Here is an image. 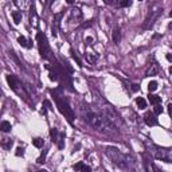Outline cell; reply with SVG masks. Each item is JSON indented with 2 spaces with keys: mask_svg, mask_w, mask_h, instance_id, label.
I'll use <instances>...</instances> for the list:
<instances>
[{
  "mask_svg": "<svg viewBox=\"0 0 172 172\" xmlns=\"http://www.w3.org/2000/svg\"><path fill=\"white\" fill-rule=\"evenodd\" d=\"M156 89H157V82H156V81H151V82L148 84V90H149V93L155 92Z\"/></svg>",
  "mask_w": 172,
  "mask_h": 172,
  "instance_id": "cell-20",
  "label": "cell"
},
{
  "mask_svg": "<svg viewBox=\"0 0 172 172\" xmlns=\"http://www.w3.org/2000/svg\"><path fill=\"white\" fill-rule=\"evenodd\" d=\"M36 40H38V44H39L40 55H42L43 58H51V51H50V47H48L46 35L42 34V32H38V35H36Z\"/></svg>",
  "mask_w": 172,
  "mask_h": 172,
  "instance_id": "cell-5",
  "label": "cell"
},
{
  "mask_svg": "<svg viewBox=\"0 0 172 172\" xmlns=\"http://www.w3.org/2000/svg\"><path fill=\"white\" fill-rule=\"evenodd\" d=\"M52 96H54L55 98V102H57V108H58V110L61 113L65 116V118H67V121L70 122V124H73V121H74V112H73V109L70 108V105H69V102L65 100V98H62V96H58L57 93L52 92Z\"/></svg>",
  "mask_w": 172,
  "mask_h": 172,
  "instance_id": "cell-3",
  "label": "cell"
},
{
  "mask_svg": "<svg viewBox=\"0 0 172 172\" xmlns=\"http://www.w3.org/2000/svg\"><path fill=\"white\" fill-rule=\"evenodd\" d=\"M7 82H8V85H10V88L14 90L18 96L23 97L24 100H27L28 93L26 92V89H24V86L22 85V82L18 79V77L14 75V74H8L7 75Z\"/></svg>",
  "mask_w": 172,
  "mask_h": 172,
  "instance_id": "cell-4",
  "label": "cell"
},
{
  "mask_svg": "<svg viewBox=\"0 0 172 172\" xmlns=\"http://www.w3.org/2000/svg\"><path fill=\"white\" fill-rule=\"evenodd\" d=\"M132 90H133V92H137V90H138V85H136V84L132 85Z\"/></svg>",
  "mask_w": 172,
  "mask_h": 172,
  "instance_id": "cell-30",
  "label": "cell"
},
{
  "mask_svg": "<svg viewBox=\"0 0 172 172\" xmlns=\"http://www.w3.org/2000/svg\"><path fill=\"white\" fill-rule=\"evenodd\" d=\"M153 155L155 157L159 159V160H163V161H167V163H171L172 161V155H171V151L167 149V148H160V147H153Z\"/></svg>",
  "mask_w": 172,
  "mask_h": 172,
  "instance_id": "cell-6",
  "label": "cell"
},
{
  "mask_svg": "<svg viewBox=\"0 0 172 172\" xmlns=\"http://www.w3.org/2000/svg\"><path fill=\"white\" fill-rule=\"evenodd\" d=\"M148 98H149V102H151V104L155 105V106L159 105V104L161 102V98L159 97V96H155V94H149Z\"/></svg>",
  "mask_w": 172,
  "mask_h": 172,
  "instance_id": "cell-13",
  "label": "cell"
},
{
  "mask_svg": "<svg viewBox=\"0 0 172 172\" xmlns=\"http://www.w3.org/2000/svg\"><path fill=\"white\" fill-rule=\"evenodd\" d=\"M163 112H164V109H163L161 105H156V106H155V113L153 114H161Z\"/></svg>",
  "mask_w": 172,
  "mask_h": 172,
  "instance_id": "cell-22",
  "label": "cell"
},
{
  "mask_svg": "<svg viewBox=\"0 0 172 172\" xmlns=\"http://www.w3.org/2000/svg\"><path fill=\"white\" fill-rule=\"evenodd\" d=\"M16 156H23V149H22V148H18V149H16Z\"/></svg>",
  "mask_w": 172,
  "mask_h": 172,
  "instance_id": "cell-28",
  "label": "cell"
},
{
  "mask_svg": "<svg viewBox=\"0 0 172 172\" xmlns=\"http://www.w3.org/2000/svg\"><path fill=\"white\" fill-rule=\"evenodd\" d=\"M50 136L52 138V141L58 144L59 148H63V147H65V134L63 133H59L57 129H51L50 130Z\"/></svg>",
  "mask_w": 172,
  "mask_h": 172,
  "instance_id": "cell-8",
  "label": "cell"
},
{
  "mask_svg": "<svg viewBox=\"0 0 172 172\" xmlns=\"http://www.w3.org/2000/svg\"><path fill=\"white\" fill-rule=\"evenodd\" d=\"M144 121H145V124L147 125H149V126H153V125H157V118L156 116H155L153 113H145V116H144Z\"/></svg>",
  "mask_w": 172,
  "mask_h": 172,
  "instance_id": "cell-9",
  "label": "cell"
},
{
  "mask_svg": "<svg viewBox=\"0 0 172 172\" xmlns=\"http://www.w3.org/2000/svg\"><path fill=\"white\" fill-rule=\"evenodd\" d=\"M118 4H120V7H129L130 4H132V2H130V0H125V2H121Z\"/></svg>",
  "mask_w": 172,
  "mask_h": 172,
  "instance_id": "cell-26",
  "label": "cell"
},
{
  "mask_svg": "<svg viewBox=\"0 0 172 172\" xmlns=\"http://www.w3.org/2000/svg\"><path fill=\"white\" fill-rule=\"evenodd\" d=\"M92 24H93V22L90 20L89 23H84V24H82V27H89V26H92Z\"/></svg>",
  "mask_w": 172,
  "mask_h": 172,
  "instance_id": "cell-31",
  "label": "cell"
},
{
  "mask_svg": "<svg viewBox=\"0 0 172 172\" xmlns=\"http://www.w3.org/2000/svg\"><path fill=\"white\" fill-rule=\"evenodd\" d=\"M38 172H48V171H44V170H42V171H38Z\"/></svg>",
  "mask_w": 172,
  "mask_h": 172,
  "instance_id": "cell-32",
  "label": "cell"
},
{
  "mask_svg": "<svg viewBox=\"0 0 172 172\" xmlns=\"http://www.w3.org/2000/svg\"><path fill=\"white\" fill-rule=\"evenodd\" d=\"M18 42H19V44L22 47H26V48H30L31 47V42H28V40L26 39V36H23V35H20L19 38H18Z\"/></svg>",
  "mask_w": 172,
  "mask_h": 172,
  "instance_id": "cell-12",
  "label": "cell"
},
{
  "mask_svg": "<svg viewBox=\"0 0 172 172\" xmlns=\"http://www.w3.org/2000/svg\"><path fill=\"white\" fill-rule=\"evenodd\" d=\"M82 112H84V117H85V120L88 121V124L92 125L96 130H98V132H101V133H109V134L116 133L114 125L110 124L101 112H94V110L88 108V106H86V109L84 106Z\"/></svg>",
  "mask_w": 172,
  "mask_h": 172,
  "instance_id": "cell-1",
  "label": "cell"
},
{
  "mask_svg": "<svg viewBox=\"0 0 172 172\" xmlns=\"http://www.w3.org/2000/svg\"><path fill=\"white\" fill-rule=\"evenodd\" d=\"M161 14V8H153V10H151L149 11V14L148 16H147V19H145V22H144V28H151L153 26V23L156 22V19L159 18V15Z\"/></svg>",
  "mask_w": 172,
  "mask_h": 172,
  "instance_id": "cell-7",
  "label": "cell"
},
{
  "mask_svg": "<svg viewBox=\"0 0 172 172\" xmlns=\"http://www.w3.org/2000/svg\"><path fill=\"white\" fill-rule=\"evenodd\" d=\"M73 58H74V61H77V63H78V65H79V66H82V63H81V61H79V58H78V57H77V55L74 54V52H73Z\"/></svg>",
  "mask_w": 172,
  "mask_h": 172,
  "instance_id": "cell-27",
  "label": "cell"
},
{
  "mask_svg": "<svg viewBox=\"0 0 172 172\" xmlns=\"http://www.w3.org/2000/svg\"><path fill=\"white\" fill-rule=\"evenodd\" d=\"M105 153L108 155V156L112 159V161L116 165H118L120 168H129L130 165H132V159H130L128 155H125V153H122L120 149H117V148H113V147H108V148L105 149Z\"/></svg>",
  "mask_w": 172,
  "mask_h": 172,
  "instance_id": "cell-2",
  "label": "cell"
},
{
  "mask_svg": "<svg viewBox=\"0 0 172 172\" xmlns=\"http://www.w3.org/2000/svg\"><path fill=\"white\" fill-rule=\"evenodd\" d=\"M79 171H81V172H92V170H90V167H89V165H85L84 163H82V165H81Z\"/></svg>",
  "mask_w": 172,
  "mask_h": 172,
  "instance_id": "cell-24",
  "label": "cell"
},
{
  "mask_svg": "<svg viewBox=\"0 0 172 172\" xmlns=\"http://www.w3.org/2000/svg\"><path fill=\"white\" fill-rule=\"evenodd\" d=\"M136 105H137L140 109H145V108H147V101H145L143 97H137V98H136Z\"/></svg>",
  "mask_w": 172,
  "mask_h": 172,
  "instance_id": "cell-15",
  "label": "cell"
},
{
  "mask_svg": "<svg viewBox=\"0 0 172 172\" xmlns=\"http://www.w3.org/2000/svg\"><path fill=\"white\" fill-rule=\"evenodd\" d=\"M152 170L155 171V172H164V171H161V170H159L156 165H152Z\"/></svg>",
  "mask_w": 172,
  "mask_h": 172,
  "instance_id": "cell-29",
  "label": "cell"
},
{
  "mask_svg": "<svg viewBox=\"0 0 172 172\" xmlns=\"http://www.w3.org/2000/svg\"><path fill=\"white\" fill-rule=\"evenodd\" d=\"M32 144H34L36 148H42V147H43V140H42V138H39V137H36V138L32 140Z\"/></svg>",
  "mask_w": 172,
  "mask_h": 172,
  "instance_id": "cell-19",
  "label": "cell"
},
{
  "mask_svg": "<svg viewBox=\"0 0 172 172\" xmlns=\"http://www.w3.org/2000/svg\"><path fill=\"white\" fill-rule=\"evenodd\" d=\"M112 39L114 43H118L121 39V32H120V28L118 27H114L113 28V32H112Z\"/></svg>",
  "mask_w": 172,
  "mask_h": 172,
  "instance_id": "cell-10",
  "label": "cell"
},
{
  "mask_svg": "<svg viewBox=\"0 0 172 172\" xmlns=\"http://www.w3.org/2000/svg\"><path fill=\"white\" fill-rule=\"evenodd\" d=\"M46 155H47V152H43L42 155H40V157L38 159V163H40V164L44 163V160H46Z\"/></svg>",
  "mask_w": 172,
  "mask_h": 172,
  "instance_id": "cell-25",
  "label": "cell"
},
{
  "mask_svg": "<svg viewBox=\"0 0 172 172\" xmlns=\"http://www.w3.org/2000/svg\"><path fill=\"white\" fill-rule=\"evenodd\" d=\"M36 14L34 12V10H32V14H31V24H34V26H36V24H38V22H36Z\"/></svg>",
  "mask_w": 172,
  "mask_h": 172,
  "instance_id": "cell-23",
  "label": "cell"
},
{
  "mask_svg": "<svg viewBox=\"0 0 172 172\" xmlns=\"http://www.w3.org/2000/svg\"><path fill=\"white\" fill-rule=\"evenodd\" d=\"M12 19H14L15 24H19L20 22H22V12H20V11H14V12H12Z\"/></svg>",
  "mask_w": 172,
  "mask_h": 172,
  "instance_id": "cell-14",
  "label": "cell"
},
{
  "mask_svg": "<svg viewBox=\"0 0 172 172\" xmlns=\"http://www.w3.org/2000/svg\"><path fill=\"white\" fill-rule=\"evenodd\" d=\"M0 129H2L3 132H10V130H11V124L8 121H2V122H0Z\"/></svg>",
  "mask_w": 172,
  "mask_h": 172,
  "instance_id": "cell-17",
  "label": "cell"
},
{
  "mask_svg": "<svg viewBox=\"0 0 172 172\" xmlns=\"http://www.w3.org/2000/svg\"><path fill=\"white\" fill-rule=\"evenodd\" d=\"M157 71H159V69H157V66L156 65H152V69H149L148 71H147V75H156L157 74Z\"/></svg>",
  "mask_w": 172,
  "mask_h": 172,
  "instance_id": "cell-18",
  "label": "cell"
},
{
  "mask_svg": "<svg viewBox=\"0 0 172 172\" xmlns=\"http://www.w3.org/2000/svg\"><path fill=\"white\" fill-rule=\"evenodd\" d=\"M85 57L88 58V61L90 63H96L97 62V58H98V55L97 54H93V52H86Z\"/></svg>",
  "mask_w": 172,
  "mask_h": 172,
  "instance_id": "cell-16",
  "label": "cell"
},
{
  "mask_svg": "<svg viewBox=\"0 0 172 172\" xmlns=\"http://www.w3.org/2000/svg\"><path fill=\"white\" fill-rule=\"evenodd\" d=\"M3 147L6 149H10L11 147H12V140H10V138H6V141L3 143Z\"/></svg>",
  "mask_w": 172,
  "mask_h": 172,
  "instance_id": "cell-21",
  "label": "cell"
},
{
  "mask_svg": "<svg viewBox=\"0 0 172 172\" xmlns=\"http://www.w3.org/2000/svg\"><path fill=\"white\" fill-rule=\"evenodd\" d=\"M15 4H16V6H18L19 8H22V11H26V10H28V8L31 7V2H24V0H22V2L16 0Z\"/></svg>",
  "mask_w": 172,
  "mask_h": 172,
  "instance_id": "cell-11",
  "label": "cell"
}]
</instances>
